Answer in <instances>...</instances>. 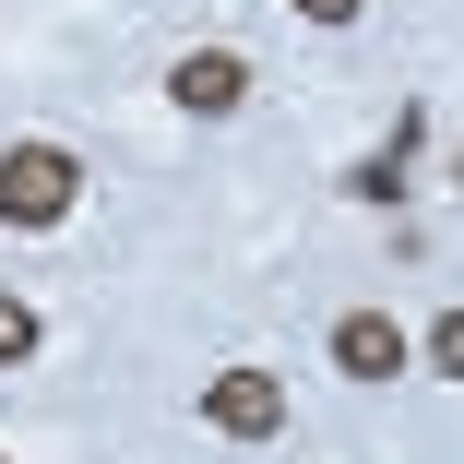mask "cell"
Returning <instances> with one entry per match:
<instances>
[{"label": "cell", "mask_w": 464, "mask_h": 464, "mask_svg": "<svg viewBox=\"0 0 464 464\" xmlns=\"http://www.w3.org/2000/svg\"><path fill=\"white\" fill-rule=\"evenodd\" d=\"M36 334H48V322H36L24 298H0V369H13V357H36Z\"/></svg>", "instance_id": "8992f818"}, {"label": "cell", "mask_w": 464, "mask_h": 464, "mask_svg": "<svg viewBox=\"0 0 464 464\" xmlns=\"http://www.w3.org/2000/svg\"><path fill=\"white\" fill-rule=\"evenodd\" d=\"M167 96L191 108V120H227V108H250V60L238 48H179L167 60Z\"/></svg>", "instance_id": "3957f363"}, {"label": "cell", "mask_w": 464, "mask_h": 464, "mask_svg": "<svg viewBox=\"0 0 464 464\" xmlns=\"http://www.w3.org/2000/svg\"><path fill=\"white\" fill-rule=\"evenodd\" d=\"M0 464H13V452H0Z\"/></svg>", "instance_id": "9c48e42d"}, {"label": "cell", "mask_w": 464, "mask_h": 464, "mask_svg": "<svg viewBox=\"0 0 464 464\" xmlns=\"http://www.w3.org/2000/svg\"><path fill=\"white\" fill-rule=\"evenodd\" d=\"M72 203H83V155L72 143H0V227H24V238H48V227H72Z\"/></svg>", "instance_id": "6da1fadb"}, {"label": "cell", "mask_w": 464, "mask_h": 464, "mask_svg": "<svg viewBox=\"0 0 464 464\" xmlns=\"http://www.w3.org/2000/svg\"><path fill=\"white\" fill-rule=\"evenodd\" d=\"M298 13H310V24H357V13H369V0H298Z\"/></svg>", "instance_id": "52a82bcc"}, {"label": "cell", "mask_w": 464, "mask_h": 464, "mask_svg": "<svg viewBox=\"0 0 464 464\" xmlns=\"http://www.w3.org/2000/svg\"><path fill=\"white\" fill-rule=\"evenodd\" d=\"M203 417L227 440H274V429H286V382H274V369H215V382H203Z\"/></svg>", "instance_id": "7a4b0ae2"}, {"label": "cell", "mask_w": 464, "mask_h": 464, "mask_svg": "<svg viewBox=\"0 0 464 464\" xmlns=\"http://www.w3.org/2000/svg\"><path fill=\"white\" fill-rule=\"evenodd\" d=\"M452 191H464V155H452Z\"/></svg>", "instance_id": "ba28073f"}, {"label": "cell", "mask_w": 464, "mask_h": 464, "mask_svg": "<svg viewBox=\"0 0 464 464\" xmlns=\"http://www.w3.org/2000/svg\"><path fill=\"white\" fill-rule=\"evenodd\" d=\"M417 345H429V369H440V382H464V310H440Z\"/></svg>", "instance_id": "5b68a950"}, {"label": "cell", "mask_w": 464, "mask_h": 464, "mask_svg": "<svg viewBox=\"0 0 464 464\" xmlns=\"http://www.w3.org/2000/svg\"><path fill=\"white\" fill-rule=\"evenodd\" d=\"M405 357H417V334H405L393 310H345V322H334V369H345V382H393Z\"/></svg>", "instance_id": "277c9868"}]
</instances>
